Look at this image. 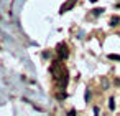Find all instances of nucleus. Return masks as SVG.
Returning a JSON list of instances; mask_svg holds the SVG:
<instances>
[{"mask_svg":"<svg viewBox=\"0 0 120 116\" xmlns=\"http://www.w3.org/2000/svg\"><path fill=\"white\" fill-rule=\"evenodd\" d=\"M58 55H59L61 58H68V47H66L64 43H61V45L58 47Z\"/></svg>","mask_w":120,"mask_h":116,"instance_id":"obj_1","label":"nucleus"},{"mask_svg":"<svg viewBox=\"0 0 120 116\" xmlns=\"http://www.w3.org/2000/svg\"><path fill=\"white\" fill-rule=\"evenodd\" d=\"M74 4H76V0H68V2L61 7V10H59V12H61V13H63V12H68L69 9H72V5H74Z\"/></svg>","mask_w":120,"mask_h":116,"instance_id":"obj_2","label":"nucleus"},{"mask_svg":"<svg viewBox=\"0 0 120 116\" xmlns=\"http://www.w3.org/2000/svg\"><path fill=\"white\" fill-rule=\"evenodd\" d=\"M118 22H120V18H118V17H112L110 25H112V27H115V25H118Z\"/></svg>","mask_w":120,"mask_h":116,"instance_id":"obj_3","label":"nucleus"},{"mask_svg":"<svg viewBox=\"0 0 120 116\" xmlns=\"http://www.w3.org/2000/svg\"><path fill=\"white\" fill-rule=\"evenodd\" d=\"M109 58H110V60H117V61H120V55H109Z\"/></svg>","mask_w":120,"mask_h":116,"instance_id":"obj_4","label":"nucleus"},{"mask_svg":"<svg viewBox=\"0 0 120 116\" xmlns=\"http://www.w3.org/2000/svg\"><path fill=\"white\" fill-rule=\"evenodd\" d=\"M104 12V9H94V15H100Z\"/></svg>","mask_w":120,"mask_h":116,"instance_id":"obj_5","label":"nucleus"},{"mask_svg":"<svg viewBox=\"0 0 120 116\" xmlns=\"http://www.w3.org/2000/svg\"><path fill=\"white\" fill-rule=\"evenodd\" d=\"M109 108H110V109L115 108V104H113V98H110V101H109Z\"/></svg>","mask_w":120,"mask_h":116,"instance_id":"obj_6","label":"nucleus"},{"mask_svg":"<svg viewBox=\"0 0 120 116\" xmlns=\"http://www.w3.org/2000/svg\"><path fill=\"white\" fill-rule=\"evenodd\" d=\"M102 85H104V88H107V86H109V81L104 78V80H102Z\"/></svg>","mask_w":120,"mask_h":116,"instance_id":"obj_7","label":"nucleus"}]
</instances>
